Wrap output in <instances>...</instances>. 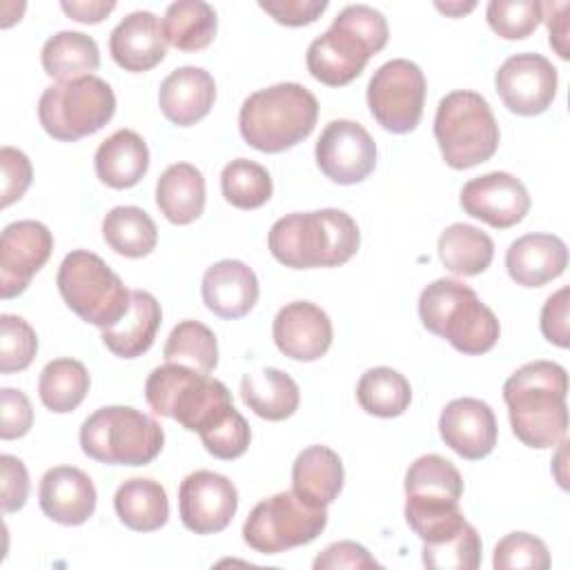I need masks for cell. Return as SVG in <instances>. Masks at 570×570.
I'll use <instances>...</instances> for the list:
<instances>
[{"mask_svg": "<svg viewBox=\"0 0 570 570\" xmlns=\"http://www.w3.org/2000/svg\"><path fill=\"white\" fill-rule=\"evenodd\" d=\"M568 374L554 361H530L503 383L514 436L528 448H554L568 430Z\"/></svg>", "mask_w": 570, "mask_h": 570, "instance_id": "obj_1", "label": "cell"}, {"mask_svg": "<svg viewBox=\"0 0 570 570\" xmlns=\"http://www.w3.org/2000/svg\"><path fill=\"white\" fill-rule=\"evenodd\" d=\"M361 245L356 220L343 209L296 212L278 218L267 236L272 256L292 269L338 267Z\"/></svg>", "mask_w": 570, "mask_h": 570, "instance_id": "obj_2", "label": "cell"}, {"mask_svg": "<svg viewBox=\"0 0 570 570\" xmlns=\"http://www.w3.org/2000/svg\"><path fill=\"white\" fill-rule=\"evenodd\" d=\"M390 38L387 20L367 4H347L332 27L307 47V71L327 87L350 85Z\"/></svg>", "mask_w": 570, "mask_h": 570, "instance_id": "obj_3", "label": "cell"}, {"mask_svg": "<svg viewBox=\"0 0 570 570\" xmlns=\"http://www.w3.org/2000/svg\"><path fill=\"white\" fill-rule=\"evenodd\" d=\"M318 100L298 82H278L247 96L238 111L243 140L265 154H281L305 140L316 125Z\"/></svg>", "mask_w": 570, "mask_h": 570, "instance_id": "obj_4", "label": "cell"}, {"mask_svg": "<svg viewBox=\"0 0 570 570\" xmlns=\"http://www.w3.org/2000/svg\"><path fill=\"white\" fill-rule=\"evenodd\" d=\"M419 316L428 332L445 338L461 354H485L501 334L494 312L456 278L432 281L419 296Z\"/></svg>", "mask_w": 570, "mask_h": 570, "instance_id": "obj_5", "label": "cell"}, {"mask_svg": "<svg viewBox=\"0 0 570 570\" xmlns=\"http://www.w3.org/2000/svg\"><path fill=\"white\" fill-rule=\"evenodd\" d=\"M145 399L156 414L174 419L198 434L234 410L232 394L223 381L178 363L151 370L145 381Z\"/></svg>", "mask_w": 570, "mask_h": 570, "instance_id": "obj_6", "label": "cell"}, {"mask_svg": "<svg viewBox=\"0 0 570 570\" xmlns=\"http://www.w3.org/2000/svg\"><path fill=\"white\" fill-rule=\"evenodd\" d=\"M165 445L160 423L129 405H105L80 425L82 452L109 465H147Z\"/></svg>", "mask_w": 570, "mask_h": 570, "instance_id": "obj_7", "label": "cell"}, {"mask_svg": "<svg viewBox=\"0 0 570 570\" xmlns=\"http://www.w3.org/2000/svg\"><path fill=\"white\" fill-rule=\"evenodd\" d=\"M434 138L452 169H470L494 156L501 134L488 100L476 91L456 89L436 107Z\"/></svg>", "mask_w": 570, "mask_h": 570, "instance_id": "obj_8", "label": "cell"}, {"mask_svg": "<svg viewBox=\"0 0 570 570\" xmlns=\"http://www.w3.org/2000/svg\"><path fill=\"white\" fill-rule=\"evenodd\" d=\"M56 285L67 307L100 330L114 327L131 303V292L120 276L87 249H73L62 258Z\"/></svg>", "mask_w": 570, "mask_h": 570, "instance_id": "obj_9", "label": "cell"}, {"mask_svg": "<svg viewBox=\"0 0 570 570\" xmlns=\"http://www.w3.org/2000/svg\"><path fill=\"white\" fill-rule=\"evenodd\" d=\"M116 111L114 89L98 76H82L47 87L38 100L42 129L62 142L100 131Z\"/></svg>", "mask_w": 570, "mask_h": 570, "instance_id": "obj_10", "label": "cell"}, {"mask_svg": "<svg viewBox=\"0 0 570 570\" xmlns=\"http://www.w3.org/2000/svg\"><path fill=\"white\" fill-rule=\"evenodd\" d=\"M325 525V508L309 505L294 492H278L252 508L243 523V539L261 554H278L314 541Z\"/></svg>", "mask_w": 570, "mask_h": 570, "instance_id": "obj_11", "label": "cell"}, {"mask_svg": "<svg viewBox=\"0 0 570 570\" xmlns=\"http://www.w3.org/2000/svg\"><path fill=\"white\" fill-rule=\"evenodd\" d=\"M425 105V76L407 58H394L381 65L367 82V107L374 120L392 131H412Z\"/></svg>", "mask_w": 570, "mask_h": 570, "instance_id": "obj_12", "label": "cell"}, {"mask_svg": "<svg viewBox=\"0 0 570 570\" xmlns=\"http://www.w3.org/2000/svg\"><path fill=\"white\" fill-rule=\"evenodd\" d=\"M318 169L338 185H356L376 167V142L354 120H332L321 131L314 149Z\"/></svg>", "mask_w": 570, "mask_h": 570, "instance_id": "obj_13", "label": "cell"}, {"mask_svg": "<svg viewBox=\"0 0 570 570\" xmlns=\"http://www.w3.org/2000/svg\"><path fill=\"white\" fill-rule=\"evenodd\" d=\"M554 65L532 51L514 53L494 73V87L503 105L519 116L543 114L557 96Z\"/></svg>", "mask_w": 570, "mask_h": 570, "instance_id": "obj_14", "label": "cell"}, {"mask_svg": "<svg viewBox=\"0 0 570 570\" xmlns=\"http://www.w3.org/2000/svg\"><path fill=\"white\" fill-rule=\"evenodd\" d=\"M238 508L236 485L212 470H196L180 481L178 512L187 530L216 534L225 530Z\"/></svg>", "mask_w": 570, "mask_h": 570, "instance_id": "obj_15", "label": "cell"}, {"mask_svg": "<svg viewBox=\"0 0 570 570\" xmlns=\"http://www.w3.org/2000/svg\"><path fill=\"white\" fill-rule=\"evenodd\" d=\"M53 252V236L40 220H16L0 236V294L13 298L27 289L33 274Z\"/></svg>", "mask_w": 570, "mask_h": 570, "instance_id": "obj_16", "label": "cell"}, {"mask_svg": "<svg viewBox=\"0 0 570 570\" xmlns=\"http://www.w3.org/2000/svg\"><path fill=\"white\" fill-rule=\"evenodd\" d=\"M459 203L472 218H479L494 229H508L525 218L530 194L517 176L508 171H490L468 180Z\"/></svg>", "mask_w": 570, "mask_h": 570, "instance_id": "obj_17", "label": "cell"}, {"mask_svg": "<svg viewBox=\"0 0 570 570\" xmlns=\"http://www.w3.org/2000/svg\"><path fill=\"white\" fill-rule=\"evenodd\" d=\"M439 434L459 456L479 461L497 445V416L481 399H454L441 410Z\"/></svg>", "mask_w": 570, "mask_h": 570, "instance_id": "obj_18", "label": "cell"}, {"mask_svg": "<svg viewBox=\"0 0 570 570\" xmlns=\"http://www.w3.org/2000/svg\"><path fill=\"white\" fill-rule=\"evenodd\" d=\"M330 316L309 301H294L278 309L272 336L281 354L294 361H316L332 345Z\"/></svg>", "mask_w": 570, "mask_h": 570, "instance_id": "obj_19", "label": "cell"}, {"mask_svg": "<svg viewBox=\"0 0 570 570\" xmlns=\"http://www.w3.org/2000/svg\"><path fill=\"white\" fill-rule=\"evenodd\" d=\"M38 503L51 521L80 525L96 510V488L89 474L80 468L56 465L40 479Z\"/></svg>", "mask_w": 570, "mask_h": 570, "instance_id": "obj_20", "label": "cell"}, {"mask_svg": "<svg viewBox=\"0 0 570 570\" xmlns=\"http://www.w3.org/2000/svg\"><path fill=\"white\" fill-rule=\"evenodd\" d=\"M109 53L125 71L140 73L154 69L167 53L160 20L151 11H131L114 27Z\"/></svg>", "mask_w": 570, "mask_h": 570, "instance_id": "obj_21", "label": "cell"}, {"mask_svg": "<svg viewBox=\"0 0 570 570\" xmlns=\"http://www.w3.org/2000/svg\"><path fill=\"white\" fill-rule=\"evenodd\" d=\"M216 100V82L203 67L185 65L174 69L158 89V105L163 116L178 125L189 127L203 120Z\"/></svg>", "mask_w": 570, "mask_h": 570, "instance_id": "obj_22", "label": "cell"}, {"mask_svg": "<svg viewBox=\"0 0 570 570\" xmlns=\"http://www.w3.org/2000/svg\"><path fill=\"white\" fill-rule=\"evenodd\" d=\"M200 294L209 312L234 321L256 305L258 278L243 261L225 258L205 269Z\"/></svg>", "mask_w": 570, "mask_h": 570, "instance_id": "obj_23", "label": "cell"}, {"mask_svg": "<svg viewBox=\"0 0 570 570\" xmlns=\"http://www.w3.org/2000/svg\"><path fill=\"white\" fill-rule=\"evenodd\" d=\"M568 267V247L554 234H525L510 243L505 269L521 287H541Z\"/></svg>", "mask_w": 570, "mask_h": 570, "instance_id": "obj_24", "label": "cell"}, {"mask_svg": "<svg viewBox=\"0 0 570 570\" xmlns=\"http://www.w3.org/2000/svg\"><path fill=\"white\" fill-rule=\"evenodd\" d=\"M343 461L327 445L305 448L292 465V492L309 505L327 508L343 490Z\"/></svg>", "mask_w": 570, "mask_h": 570, "instance_id": "obj_25", "label": "cell"}, {"mask_svg": "<svg viewBox=\"0 0 570 570\" xmlns=\"http://www.w3.org/2000/svg\"><path fill=\"white\" fill-rule=\"evenodd\" d=\"M94 167L107 187H134L149 169L147 142L134 129H118L98 145Z\"/></svg>", "mask_w": 570, "mask_h": 570, "instance_id": "obj_26", "label": "cell"}, {"mask_svg": "<svg viewBox=\"0 0 570 570\" xmlns=\"http://www.w3.org/2000/svg\"><path fill=\"white\" fill-rule=\"evenodd\" d=\"M160 321V303L145 289H131L127 314L114 327L102 330V343L120 358L142 356L154 345Z\"/></svg>", "mask_w": 570, "mask_h": 570, "instance_id": "obj_27", "label": "cell"}, {"mask_svg": "<svg viewBox=\"0 0 570 570\" xmlns=\"http://www.w3.org/2000/svg\"><path fill=\"white\" fill-rule=\"evenodd\" d=\"M156 205L174 225L194 223L205 209V178L191 163L169 165L156 183Z\"/></svg>", "mask_w": 570, "mask_h": 570, "instance_id": "obj_28", "label": "cell"}, {"mask_svg": "<svg viewBox=\"0 0 570 570\" xmlns=\"http://www.w3.org/2000/svg\"><path fill=\"white\" fill-rule=\"evenodd\" d=\"M240 396L256 416L267 421L289 419L301 403L296 381L276 367L245 374L240 381Z\"/></svg>", "mask_w": 570, "mask_h": 570, "instance_id": "obj_29", "label": "cell"}, {"mask_svg": "<svg viewBox=\"0 0 570 570\" xmlns=\"http://www.w3.org/2000/svg\"><path fill=\"white\" fill-rule=\"evenodd\" d=\"M118 519L136 532L160 530L169 519V501L165 488L154 479L134 476L118 485L114 494Z\"/></svg>", "mask_w": 570, "mask_h": 570, "instance_id": "obj_30", "label": "cell"}, {"mask_svg": "<svg viewBox=\"0 0 570 570\" xmlns=\"http://www.w3.org/2000/svg\"><path fill=\"white\" fill-rule=\"evenodd\" d=\"M40 62L49 78L65 82L94 76V71L100 67V51L96 40L87 33L58 31L42 45Z\"/></svg>", "mask_w": 570, "mask_h": 570, "instance_id": "obj_31", "label": "cell"}, {"mask_svg": "<svg viewBox=\"0 0 570 570\" xmlns=\"http://www.w3.org/2000/svg\"><path fill=\"white\" fill-rule=\"evenodd\" d=\"M167 45L178 51H200L212 45L218 27L216 11L203 0L171 2L160 20Z\"/></svg>", "mask_w": 570, "mask_h": 570, "instance_id": "obj_32", "label": "cell"}, {"mask_svg": "<svg viewBox=\"0 0 570 570\" xmlns=\"http://www.w3.org/2000/svg\"><path fill=\"white\" fill-rule=\"evenodd\" d=\"M439 258L456 276H476L485 272L494 258L492 238L474 225L454 223L439 236Z\"/></svg>", "mask_w": 570, "mask_h": 570, "instance_id": "obj_33", "label": "cell"}, {"mask_svg": "<svg viewBox=\"0 0 570 570\" xmlns=\"http://www.w3.org/2000/svg\"><path fill=\"white\" fill-rule=\"evenodd\" d=\"M102 238L116 254L142 258L154 252L158 229L145 209L136 205H118L102 218Z\"/></svg>", "mask_w": 570, "mask_h": 570, "instance_id": "obj_34", "label": "cell"}, {"mask_svg": "<svg viewBox=\"0 0 570 570\" xmlns=\"http://www.w3.org/2000/svg\"><path fill=\"white\" fill-rule=\"evenodd\" d=\"M461 494V472L441 454H423L405 472V499L459 503Z\"/></svg>", "mask_w": 570, "mask_h": 570, "instance_id": "obj_35", "label": "cell"}, {"mask_svg": "<svg viewBox=\"0 0 570 570\" xmlns=\"http://www.w3.org/2000/svg\"><path fill=\"white\" fill-rule=\"evenodd\" d=\"M356 401L367 414L392 419L410 407L412 387L401 372L379 365L361 374L356 383Z\"/></svg>", "mask_w": 570, "mask_h": 570, "instance_id": "obj_36", "label": "cell"}, {"mask_svg": "<svg viewBox=\"0 0 570 570\" xmlns=\"http://www.w3.org/2000/svg\"><path fill=\"white\" fill-rule=\"evenodd\" d=\"M89 385V372L80 361L53 358L40 372L38 394L47 410L56 414H67L85 401Z\"/></svg>", "mask_w": 570, "mask_h": 570, "instance_id": "obj_37", "label": "cell"}, {"mask_svg": "<svg viewBox=\"0 0 570 570\" xmlns=\"http://www.w3.org/2000/svg\"><path fill=\"white\" fill-rule=\"evenodd\" d=\"M163 356L167 363H178L189 370L209 374L218 365V343L205 323L187 318L169 332Z\"/></svg>", "mask_w": 570, "mask_h": 570, "instance_id": "obj_38", "label": "cell"}, {"mask_svg": "<svg viewBox=\"0 0 570 570\" xmlns=\"http://www.w3.org/2000/svg\"><path fill=\"white\" fill-rule=\"evenodd\" d=\"M220 191L229 205L238 209H256L272 198L274 185L263 165L247 158H236L220 171Z\"/></svg>", "mask_w": 570, "mask_h": 570, "instance_id": "obj_39", "label": "cell"}, {"mask_svg": "<svg viewBox=\"0 0 570 570\" xmlns=\"http://www.w3.org/2000/svg\"><path fill=\"white\" fill-rule=\"evenodd\" d=\"M481 537L472 523H463L452 537L423 543V563L432 570H476L481 566Z\"/></svg>", "mask_w": 570, "mask_h": 570, "instance_id": "obj_40", "label": "cell"}, {"mask_svg": "<svg viewBox=\"0 0 570 570\" xmlns=\"http://www.w3.org/2000/svg\"><path fill=\"white\" fill-rule=\"evenodd\" d=\"M485 20L499 38L523 40L543 20V2H539V0H490L485 7Z\"/></svg>", "mask_w": 570, "mask_h": 570, "instance_id": "obj_41", "label": "cell"}, {"mask_svg": "<svg viewBox=\"0 0 570 570\" xmlns=\"http://www.w3.org/2000/svg\"><path fill=\"white\" fill-rule=\"evenodd\" d=\"M38 352L36 330L16 314L0 316V372L13 374L31 365Z\"/></svg>", "mask_w": 570, "mask_h": 570, "instance_id": "obj_42", "label": "cell"}, {"mask_svg": "<svg viewBox=\"0 0 570 570\" xmlns=\"http://www.w3.org/2000/svg\"><path fill=\"white\" fill-rule=\"evenodd\" d=\"M492 566L497 570H510V568L546 570L550 568V552L539 537L528 532H510L494 546Z\"/></svg>", "mask_w": 570, "mask_h": 570, "instance_id": "obj_43", "label": "cell"}, {"mask_svg": "<svg viewBox=\"0 0 570 570\" xmlns=\"http://www.w3.org/2000/svg\"><path fill=\"white\" fill-rule=\"evenodd\" d=\"M205 450L223 461H232L245 454V450L249 448L252 441V432L249 425L245 421V416L234 407L223 421H218L216 425H212L209 430L198 434Z\"/></svg>", "mask_w": 570, "mask_h": 570, "instance_id": "obj_44", "label": "cell"}, {"mask_svg": "<svg viewBox=\"0 0 570 570\" xmlns=\"http://www.w3.org/2000/svg\"><path fill=\"white\" fill-rule=\"evenodd\" d=\"M0 169H2V207H9L11 203L20 200L24 196V191L31 185L33 178V169L31 163L27 158L24 151L16 149V147H2L0 149Z\"/></svg>", "mask_w": 570, "mask_h": 570, "instance_id": "obj_45", "label": "cell"}, {"mask_svg": "<svg viewBox=\"0 0 570 570\" xmlns=\"http://www.w3.org/2000/svg\"><path fill=\"white\" fill-rule=\"evenodd\" d=\"M33 410L24 392L13 387L0 390V436L4 441L20 439L31 430Z\"/></svg>", "mask_w": 570, "mask_h": 570, "instance_id": "obj_46", "label": "cell"}, {"mask_svg": "<svg viewBox=\"0 0 570 570\" xmlns=\"http://www.w3.org/2000/svg\"><path fill=\"white\" fill-rule=\"evenodd\" d=\"M0 503L2 512H18L29 497V472L24 463L13 454L0 456Z\"/></svg>", "mask_w": 570, "mask_h": 570, "instance_id": "obj_47", "label": "cell"}, {"mask_svg": "<svg viewBox=\"0 0 570 570\" xmlns=\"http://www.w3.org/2000/svg\"><path fill=\"white\" fill-rule=\"evenodd\" d=\"M258 7L267 11L278 24L303 27L323 16L327 0H261Z\"/></svg>", "mask_w": 570, "mask_h": 570, "instance_id": "obj_48", "label": "cell"}, {"mask_svg": "<svg viewBox=\"0 0 570 570\" xmlns=\"http://www.w3.org/2000/svg\"><path fill=\"white\" fill-rule=\"evenodd\" d=\"M568 307H570V289L561 287L552 296H548V301L543 303V309H541V332L557 347L570 345Z\"/></svg>", "mask_w": 570, "mask_h": 570, "instance_id": "obj_49", "label": "cell"}, {"mask_svg": "<svg viewBox=\"0 0 570 570\" xmlns=\"http://www.w3.org/2000/svg\"><path fill=\"white\" fill-rule=\"evenodd\" d=\"M316 570H336V568H381V563L356 541H336L327 546L316 559Z\"/></svg>", "mask_w": 570, "mask_h": 570, "instance_id": "obj_50", "label": "cell"}, {"mask_svg": "<svg viewBox=\"0 0 570 570\" xmlns=\"http://www.w3.org/2000/svg\"><path fill=\"white\" fill-rule=\"evenodd\" d=\"M543 9L550 11V16L546 18L548 22V33H550V47L559 53V58L568 60V2H548L543 4Z\"/></svg>", "mask_w": 570, "mask_h": 570, "instance_id": "obj_51", "label": "cell"}, {"mask_svg": "<svg viewBox=\"0 0 570 570\" xmlns=\"http://www.w3.org/2000/svg\"><path fill=\"white\" fill-rule=\"evenodd\" d=\"M62 11L76 20V22H85V24H96L100 20H105L114 9L116 2L114 0H62L60 2Z\"/></svg>", "mask_w": 570, "mask_h": 570, "instance_id": "obj_52", "label": "cell"}, {"mask_svg": "<svg viewBox=\"0 0 570 570\" xmlns=\"http://www.w3.org/2000/svg\"><path fill=\"white\" fill-rule=\"evenodd\" d=\"M439 11H443L445 16H454V18H459V16H463V13H468V11H472L474 7H476V2H436L434 4Z\"/></svg>", "mask_w": 570, "mask_h": 570, "instance_id": "obj_53", "label": "cell"}]
</instances>
